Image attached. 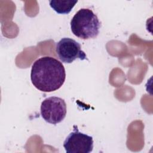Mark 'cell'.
I'll return each mask as SVG.
<instances>
[{
    "instance_id": "obj_1",
    "label": "cell",
    "mask_w": 153,
    "mask_h": 153,
    "mask_svg": "<svg viewBox=\"0 0 153 153\" xmlns=\"http://www.w3.org/2000/svg\"><path fill=\"white\" fill-rule=\"evenodd\" d=\"M66 79L65 69L56 59L44 56L37 59L32 65L30 79L38 90L46 93L59 89Z\"/></svg>"
},
{
    "instance_id": "obj_2",
    "label": "cell",
    "mask_w": 153,
    "mask_h": 153,
    "mask_svg": "<svg viewBox=\"0 0 153 153\" xmlns=\"http://www.w3.org/2000/svg\"><path fill=\"white\" fill-rule=\"evenodd\" d=\"M100 23L97 16L88 8L78 11L71 20V29L74 35L82 39L94 38L99 33Z\"/></svg>"
},
{
    "instance_id": "obj_3",
    "label": "cell",
    "mask_w": 153,
    "mask_h": 153,
    "mask_svg": "<svg viewBox=\"0 0 153 153\" xmlns=\"http://www.w3.org/2000/svg\"><path fill=\"white\" fill-rule=\"evenodd\" d=\"M41 115L47 123L57 124L66 115V104L62 98L52 96L44 99L41 105Z\"/></svg>"
},
{
    "instance_id": "obj_4",
    "label": "cell",
    "mask_w": 153,
    "mask_h": 153,
    "mask_svg": "<svg viewBox=\"0 0 153 153\" xmlns=\"http://www.w3.org/2000/svg\"><path fill=\"white\" fill-rule=\"evenodd\" d=\"M56 52L60 61L65 63H71L77 59L88 60L81 45L69 38H63L56 43Z\"/></svg>"
},
{
    "instance_id": "obj_5",
    "label": "cell",
    "mask_w": 153,
    "mask_h": 153,
    "mask_svg": "<svg viewBox=\"0 0 153 153\" xmlns=\"http://www.w3.org/2000/svg\"><path fill=\"white\" fill-rule=\"evenodd\" d=\"M66 138L63 147L67 153H90L93 151V137L79 132L76 126Z\"/></svg>"
},
{
    "instance_id": "obj_6",
    "label": "cell",
    "mask_w": 153,
    "mask_h": 153,
    "mask_svg": "<svg viewBox=\"0 0 153 153\" xmlns=\"http://www.w3.org/2000/svg\"><path fill=\"white\" fill-rule=\"evenodd\" d=\"M78 1H60L51 0L49 1L50 7L57 13L62 14H69Z\"/></svg>"
}]
</instances>
